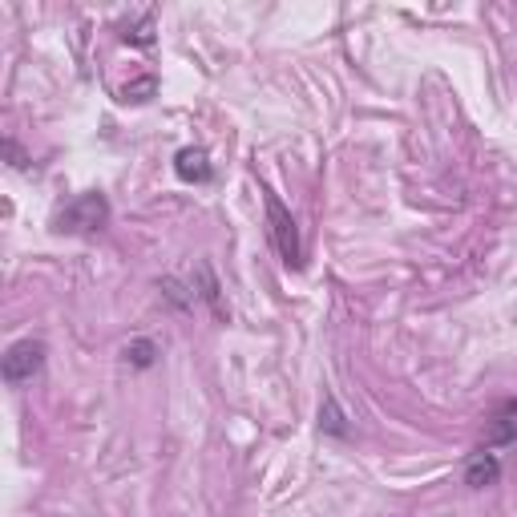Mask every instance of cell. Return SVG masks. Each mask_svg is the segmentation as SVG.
<instances>
[{"mask_svg": "<svg viewBox=\"0 0 517 517\" xmlns=\"http://www.w3.org/2000/svg\"><path fill=\"white\" fill-rule=\"evenodd\" d=\"M106 223H110V202H106V194L85 190V194L69 198L61 211H57L53 231H57V235H93V231H101Z\"/></svg>", "mask_w": 517, "mask_h": 517, "instance_id": "obj_1", "label": "cell"}, {"mask_svg": "<svg viewBox=\"0 0 517 517\" xmlns=\"http://www.w3.org/2000/svg\"><path fill=\"white\" fill-rule=\"evenodd\" d=\"M497 477H501V461H497V453L477 449V453L465 461V485H469V489H485V485H493Z\"/></svg>", "mask_w": 517, "mask_h": 517, "instance_id": "obj_5", "label": "cell"}, {"mask_svg": "<svg viewBox=\"0 0 517 517\" xmlns=\"http://www.w3.org/2000/svg\"><path fill=\"white\" fill-rule=\"evenodd\" d=\"M509 412H513V417H517V400H509Z\"/></svg>", "mask_w": 517, "mask_h": 517, "instance_id": "obj_13", "label": "cell"}, {"mask_svg": "<svg viewBox=\"0 0 517 517\" xmlns=\"http://www.w3.org/2000/svg\"><path fill=\"white\" fill-rule=\"evenodd\" d=\"M154 93H158V77H154V73H142L138 81H130V85L118 93V101H122V106H146Z\"/></svg>", "mask_w": 517, "mask_h": 517, "instance_id": "obj_6", "label": "cell"}, {"mask_svg": "<svg viewBox=\"0 0 517 517\" xmlns=\"http://www.w3.org/2000/svg\"><path fill=\"white\" fill-rule=\"evenodd\" d=\"M126 360H130L134 368H150V364L158 360V344H154V340H130V344H126Z\"/></svg>", "mask_w": 517, "mask_h": 517, "instance_id": "obj_9", "label": "cell"}, {"mask_svg": "<svg viewBox=\"0 0 517 517\" xmlns=\"http://www.w3.org/2000/svg\"><path fill=\"white\" fill-rule=\"evenodd\" d=\"M5 154H9V162H13V166H17V170H29V158H25V154H21V146H17V142H13V138H5Z\"/></svg>", "mask_w": 517, "mask_h": 517, "instance_id": "obj_12", "label": "cell"}, {"mask_svg": "<svg viewBox=\"0 0 517 517\" xmlns=\"http://www.w3.org/2000/svg\"><path fill=\"white\" fill-rule=\"evenodd\" d=\"M198 279H202V299L215 307V316H227V307H223V299H219V283H215V271H211V263H198Z\"/></svg>", "mask_w": 517, "mask_h": 517, "instance_id": "obj_8", "label": "cell"}, {"mask_svg": "<svg viewBox=\"0 0 517 517\" xmlns=\"http://www.w3.org/2000/svg\"><path fill=\"white\" fill-rule=\"evenodd\" d=\"M45 356H49L45 340L25 336V340L9 344L5 360H0V376H5V384H9V388H21V384H29V380H33V376L45 368Z\"/></svg>", "mask_w": 517, "mask_h": 517, "instance_id": "obj_3", "label": "cell"}, {"mask_svg": "<svg viewBox=\"0 0 517 517\" xmlns=\"http://www.w3.org/2000/svg\"><path fill=\"white\" fill-rule=\"evenodd\" d=\"M122 41H130V45H142V49H150V45H154V13H146V17L138 21V25H126Z\"/></svg>", "mask_w": 517, "mask_h": 517, "instance_id": "obj_10", "label": "cell"}, {"mask_svg": "<svg viewBox=\"0 0 517 517\" xmlns=\"http://www.w3.org/2000/svg\"><path fill=\"white\" fill-rule=\"evenodd\" d=\"M263 206H267V235H271V247L279 251L283 267L299 271V267H303V243H299V227H295L291 211L279 202V194L267 190V186H263Z\"/></svg>", "mask_w": 517, "mask_h": 517, "instance_id": "obj_2", "label": "cell"}, {"mask_svg": "<svg viewBox=\"0 0 517 517\" xmlns=\"http://www.w3.org/2000/svg\"><path fill=\"white\" fill-rule=\"evenodd\" d=\"M505 441H517V421H509V417L493 421V429L485 433V449H493V445H505Z\"/></svg>", "mask_w": 517, "mask_h": 517, "instance_id": "obj_11", "label": "cell"}, {"mask_svg": "<svg viewBox=\"0 0 517 517\" xmlns=\"http://www.w3.org/2000/svg\"><path fill=\"white\" fill-rule=\"evenodd\" d=\"M320 429L332 433V437H348L352 433L348 429V417H344L340 404H336V396H324V404H320Z\"/></svg>", "mask_w": 517, "mask_h": 517, "instance_id": "obj_7", "label": "cell"}, {"mask_svg": "<svg viewBox=\"0 0 517 517\" xmlns=\"http://www.w3.org/2000/svg\"><path fill=\"white\" fill-rule=\"evenodd\" d=\"M174 174H178L182 182H190V186H206V182L215 178L211 158H206L202 146H182V150L174 154Z\"/></svg>", "mask_w": 517, "mask_h": 517, "instance_id": "obj_4", "label": "cell"}]
</instances>
